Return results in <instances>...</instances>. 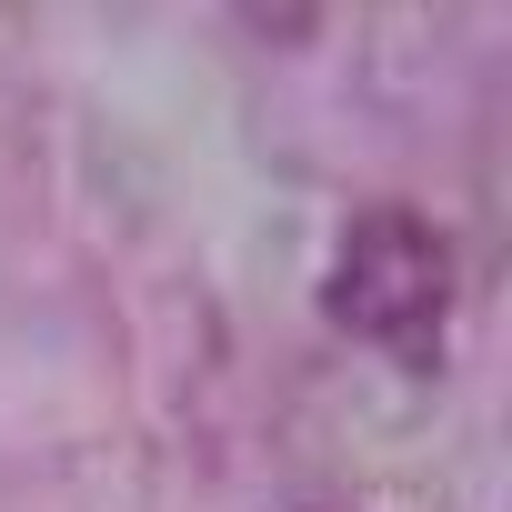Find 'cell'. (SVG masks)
Here are the masks:
<instances>
[{
	"mask_svg": "<svg viewBox=\"0 0 512 512\" xmlns=\"http://www.w3.org/2000/svg\"><path fill=\"white\" fill-rule=\"evenodd\" d=\"M292 512H352V502H292Z\"/></svg>",
	"mask_w": 512,
	"mask_h": 512,
	"instance_id": "7a4b0ae2",
	"label": "cell"
},
{
	"mask_svg": "<svg viewBox=\"0 0 512 512\" xmlns=\"http://www.w3.org/2000/svg\"><path fill=\"white\" fill-rule=\"evenodd\" d=\"M452 231L412 201H372L342 221L332 262H322V322L392 372H442L452 352Z\"/></svg>",
	"mask_w": 512,
	"mask_h": 512,
	"instance_id": "6da1fadb",
	"label": "cell"
}]
</instances>
